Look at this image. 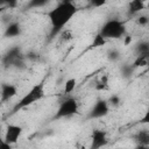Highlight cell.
I'll list each match as a JSON object with an SVG mask.
<instances>
[{
  "label": "cell",
  "mask_w": 149,
  "mask_h": 149,
  "mask_svg": "<svg viewBox=\"0 0 149 149\" xmlns=\"http://www.w3.org/2000/svg\"><path fill=\"white\" fill-rule=\"evenodd\" d=\"M78 13V7L73 2L61 1L57 6L47 12V17L50 21V38L56 37L65 28V26L71 21V19Z\"/></svg>",
  "instance_id": "obj_1"
},
{
  "label": "cell",
  "mask_w": 149,
  "mask_h": 149,
  "mask_svg": "<svg viewBox=\"0 0 149 149\" xmlns=\"http://www.w3.org/2000/svg\"><path fill=\"white\" fill-rule=\"evenodd\" d=\"M45 95V91H44V80L40 81L38 84H35L20 100L19 102L13 107L12 109V114L19 112L22 108H26L37 101H40L41 99H43Z\"/></svg>",
  "instance_id": "obj_2"
},
{
  "label": "cell",
  "mask_w": 149,
  "mask_h": 149,
  "mask_svg": "<svg viewBox=\"0 0 149 149\" xmlns=\"http://www.w3.org/2000/svg\"><path fill=\"white\" fill-rule=\"evenodd\" d=\"M1 63L6 69H17L23 70L26 69V57L22 52L20 45H14L9 48L1 58Z\"/></svg>",
  "instance_id": "obj_3"
},
{
  "label": "cell",
  "mask_w": 149,
  "mask_h": 149,
  "mask_svg": "<svg viewBox=\"0 0 149 149\" xmlns=\"http://www.w3.org/2000/svg\"><path fill=\"white\" fill-rule=\"evenodd\" d=\"M99 34L107 41L122 38L126 35L125 22L121 20H118V19H109L101 26Z\"/></svg>",
  "instance_id": "obj_4"
},
{
  "label": "cell",
  "mask_w": 149,
  "mask_h": 149,
  "mask_svg": "<svg viewBox=\"0 0 149 149\" xmlns=\"http://www.w3.org/2000/svg\"><path fill=\"white\" fill-rule=\"evenodd\" d=\"M79 113V102L76 98L73 97H66L64 98L61 102L59 106L55 113L54 119H63V118H69L74 114Z\"/></svg>",
  "instance_id": "obj_5"
},
{
  "label": "cell",
  "mask_w": 149,
  "mask_h": 149,
  "mask_svg": "<svg viewBox=\"0 0 149 149\" xmlns=\"http://www.w3.org/2000/svg\"><path fill=\"white\" fill-rule=\"evenodd\" d=\"M108 113H109V105H108L107 100L98 99L91 107L87 118L88 119H100V118H105Z\"/></svg>",
  "instance_id": "obj_6"
},
{
  "label": "cell",
  "mask_w": 149,
  "mask_h": 149,
  "mask_svg": "<svg viewBox=\"0 0 149 149\" xmlns=\"http://www.w3.org/2000/svg\"><path fill=\"white\" fill-rule=\"evenodd\" d=\"M23 133V128L19 125H14V123H8L5 130V135H3V140L6 142H8L9 144L14 146L19 139L21 137Z\"/></svg>",
  "instance_id": "obj_7"
},
{
  "label": "cell",
  "mask_w": 149,
  "mask_h": 149,
  "mask_svg": "<svg viewBox=\"0 0 149 149\" xmlns=\"http://www.w3.org/2000/svg\"><path fill=\"white\" fill-rule=\"evenodd\" d=\"M108 143V136L106 130L102 129H94L91 135V148L92 149H99L101 147H105Z\"/></svg>",
  "instance_id": "obj_8"
},
{
  "label": "cell",
  "mask_w": 149,
  "mask_h": 149,
  "mask_svg": "<svg viewBox=\"0 0 149 149\" xmlns=\"http://www.w3.org/2000/svg\"><path fill=\"white\" fill-rule=\"evenodd\" d=\"M16 94H17V87H16V85H14L12 83H2L1 84L0 95H1V101L2 102L9 101Z\"/></svg>",
  "instance_id": "obj_9"
},
{
  "label": "cell",
  "mask_w": 149,
  "mask_h": 149,
  "mask_svg": "<svg viewBox=\"0 0 149 149\" xmlns=\"http://www.w3.org/2000/svg\"><path fill=\"white\" fill-rule=\"evenodd\" d=\"M22 34V27L17 21H9L3 31V37L6 38H14Z\"/></svg>",
  "instance_id": "obj_10"
},
{
  "label": "cell",
  "mask_w": 149,
  "mask_h": 149,
  "mask_svg": "<svg viewBox=\"0 0 149 149\" xmlns=\"http://www.w3.org/2000/svg\"><path fill=\"white\" fill-rule=\"evenodd\" d=\"M133 139L137 143L139 148L147 149L149 147V130L147 128H143V129L139 130L137 133H135L133 135Z\"/></svg>",
  "instance_id": "obj_11"
},
{
  "label": "cell",
  "mask_w": 149,
  "mask_h": 149,
  "mask_svg": "<svg viewBox=\"0 0 149 149\" xmlns=\"http://www.w3.org/2000/svg\"><path fill=\"white\" fill-rule=\"evenodd\" d=\"M144 8H146V2L142 0H129L128 2V13L130 15L137 14Z\"/></svg>",
  "instance_id": "obj_12"
},
{
  "label": "cell",
  "mask_w": 149,
  "mask_h": 149,
  "mask_svg": "<svg viewBox=\"0 0 149 149\" xmlns=\"http://www.w3.org/2000/svg\"><path fill=\"white\" fill-rule=\"evenodd\" d=\"M50 0H28L27 5H26V9H37V8H42L45 5L49 3Z\"/></svg>",
  "instance_id": "obj_13"
},
{
  "label": "cell",
  "mask_w": 149,
  "mask_h": 149,
  "mask_svg": "<svg viewBox=\"0 0 149 149\" xmlns=\"http://www.w3.org/2000/svg\"><path fill=\"white\" fill-rule=\"evenodd\" d=\"M148 55H136L134 62L132 63V65L137 69V68H143V66H147L148 65Z\"/></svg>",
  "instance_id": "obj_14"
},
{
  "label": "cell",
  "mask_w": 149,
  "mask_h": 149,
  "mask_svg": "<svg viewBox=\"0 0 149 149\" xmlns=\"http://www.w3.org/2000/svg\"><path fill=\"white\" fill-rule=\"evenodd\" d=\"M136 55H148L149 56V43L147 41H141L135 47Z\"/></svg>",
  "instance_id": "obj_15"
},
{
  "label": "cell",
  "mask_w": 149,
  "mask_h": 149,
  "mask_svg": "<svg viewBox=\"0 0 149 149\" xmlns=\"http://www.w3.org/2000/svg\"><path fill=\"white\" fill-rule=\"evenodd\" d=\"M134 71H135V68H134L132 64H123V65H121V68H120V73H121V76H122L125 79L130 78L132 74L134 73Z\"/></svg>",
  "instance_id": "obj_16"
},
{
  "label": "cell",
  "mask_w": 149,
  "mask_h": 149,
  "mask_svg": "<svg viewBox=\"0 0 149 149\" xmlns=\"http://www.w3.org/2000/svg\"><path fill=\"white\" fill-rule=\"evenodd\" d=\"M94 88L97 90V91H107L108 88H109V84H108V76L107 74H105V76H102L101 77V79L99 80V81H97V84H95V86H94Z\"/></svg>",
  "instance_id": "obj_17"
},
{
  "label": "cell",
  "mask_w": 149,
  "mask_h": 149,
  "mask_svg": "<svg viewBox=\"0 0 149 149\" xmlns=\"http://www.w3.org/2000/svg\"><path fill=\"white\" fill-rule=\"evenodd\" d=\"M76 86H77V79L76 78H69L64 84V93L65 94L72 93L74 91Z\"/></svg>",
  "instance_id": "obj_18"
},
{
  "label": "cell",
  "mask_w": 149,
  "mask_h": 149,
  "mask_svg": "<svg viewBox=\"0 0 149 149\" xmlns=\"http://www.w3.org/2000/svg\"><path fill=\"white\" fill-rule=\"evenodd\" d=\"M106 42H107V40L106 38H104L99 33L93 37V41H92V47L93 48H99V47H102V45H105L106 44Z\"/></svg>",
  "instance_id": "obj_19"
},
{
  "label": "cell",
  "mask_w": 149,
  "mask_h": 149,
  "mask_svg": "<svg viewBox=\"0 0 149 149\" xmlns=\"http://www.w3.org/2000/svg\"><path fill=\"white\" fill-rule=\"evenodd\" d=\"M107 58L109 62H118L120 58H121V54L118 49H111L108 52H107Z\"/></svg>",
  "instance_id": "obj_20"
},
{
  "label": "cell",
  "mask_w": 149,
  "mask_h": 149,
  "mask_svg": "<svg viewBox=\"0 0 149 149\" xmlns=\"http://www.w3.org/2000/svg\"><path fill=\"white\" fill-rule=\"evenodd\" d=\"M107 102L112 107H119L121 105V102H122V99H121V97L119 94H112L109 97V99L107 100Z\"/></svg>",
  "instance_id": "obj_21"
},
{
  "label": "cell",
  "mask_w": 149,
  "mask_h": 149,
  "mask_svg": "<svg viewBox=\"0 0 149 149\" xmlns=\"http://www.w3.org/2000/svg\"><path fill=\"white\" fill-rule=\"evenodd\" d=\"M136 23L140 26V27H147L148 23H149V17L147 15H140L136 17Z\"/></svg>",
  "instance_id": "obj_22"
},
{
  "label": "cell",
  "mask_w": 149,
  "mask_h": 149,
  "mask_svg": "<svg viewBox=\"0 0 149 149\" xmlns=\"http://www.w3.org/2000/svg\"><path fill=\"white\" fill-rule=\"evenodd\" d=\"M61 38H62V41H70V40H72L73 38V35H72V31L70 30V29H63L61 33Z\"/></svg>",
  "instance_id": "obj_23"
},
{
  "label": "cell",
  "mask_w": 149,
  "mask_h": 149,
  "mask_svg": "<svg viewBox=\"0 0 149 149\" xmlns=\"http://www.w3.org/2000/svg\"><path fill=\"white\" fill-rule=\"evenodd\" d=\"M24 57H26V59H28V61L36 62V61H38V58H40V55H38L37 52H35V51H29V52H27V54L24 55Z\"/></svg>",
  "instance_id": "obj_24"
},
{
  "label": "cell",
  "mask_w": 149,
  "mask_h": 149,
  "mask_svg": "<svg viewBox=\"0 0 149 149\" xmlns=\"http://www.w3.org/2000/svg\"><path fill=\"white\" fill-rule=\"evenodd\" d=\"M106 2H107V0H90L91 6H93V7H95V8L102 7L104 5H106Z\"/></svg>",
  "instance_id": "obj_25"
},
{
  "label": "cell",
  "mask_w": 149,
  "mask_h": 149,
  "mask_svg": "<svg viewBox=\"0 0 149 149\" xmlns=\"http://www.w3.org/2000/svg\"><path fill=\"white\" fill-rule=\"evenodd\" d=\"M16 5V0H0V6L14 7Z\"/></svg>",
  "instance_id": "obj_26"
},
{
  "label": "cell",
  "mask_w": 149,
  "mask_h": 149,
  "mask_svg": "<svg viewBox=\"0 0 149 149\" xmlns=\"http://www.w3.org/2000/svg\"><path fill=\"white\" fill-rule=\"evenodd\" d=\"M12 144H9L8 142H6L3 139L0 137V149H10Z\"/></svg>",
  "instance_id": "obj_27"
},
{
  "label": "cell",
  "mask_w": 149,
  "mask_h": 149,
  "mask_svg": "<svg viewBox=\"0 0 149 149\" xmlns=\"http://www.w3.org/2000/svg\"><path fill=\"white\" fill-rule=\"evenodd\" d=\"M123 38H125L123 44H125L126 47H127V45H129V44L132 43V40H133V38H132V36H130V35H125V37H123Z\"/></svg>",
  "instance_id": "obj_28"
},
{
  "label": "cell",
  "mask_w": 149,
  "mask_h": 149,
  "mask_svg": "<svg viewBox=\"0 0 149 149\" xmlns=\"http://www.w3.org/2000/svg\"><path fill=\"white\" fill-rule=\"evenodd\" d=\"M63 2H73V0H61Z\"/></svg>",
  "instance_id": "obj_29"
},
{
  "label": "cell",
  "mask_w": 149,
  "mask_h": 149,
  "mask_svg": "<svg viewBox=\"0 0 149 149\" xmlns=\"http://www.w3.org/2000/svg\"><path fill=\"white\" fill-rule=\"evenodd\" d=\"M16 1H17V0H16Z\"/></svg>",
  "instance_id": "obj_30"
}]
</instances>
